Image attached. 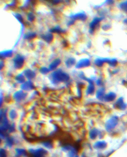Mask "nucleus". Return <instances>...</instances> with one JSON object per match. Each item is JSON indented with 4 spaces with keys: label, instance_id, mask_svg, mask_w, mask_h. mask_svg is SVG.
<instances>
[{
    "label": "nucleus",
    "instance_id": "nucleus-9",
    "mask_svg": "<svg viewBox=\"0 0 127 157\" xmlns=\"http://www.w3.org/2000/svg\"><path fill=\"white\" fill-rule=\"evenodd\" d=\"M120 8L125 12H127V1H125L120 5Z\"/></svg>",
    "mask_w": 127,
    "mask_h": 157
},
{
    "label": "nucleus",
    "instance_id": "nucleus-7",
    "mask_svg": "<svg viewBox=\"0 0 127 157\" xmlns=\"http://www.w3.org/2000/svg\"><path fill=\"white\" fill-rule=\"evenodd\" d=\"M116 94H115L114 93L111 92L105 96V100L106 101H108V102L112 101L114 100L115 98H116Z\"/></svg>",
    "mask_w": 127,
    "mask_h": 157
},
{
    "label": "nucleus",
    "instance_id": "nucleus-2",
    "mask_svg": "<svg viewBox=\"0 0 127 157\" xmlns=\"http://www.w3.org/2000/svg\"><path fill=\"white\" fill-rule=\"evenodd\" d=\"M118 123V118L116 116L112 117L105 124V128L107 131H110L117 126Z\"/></svg>",
    "mask_w": 127,
    "mask_h": 157
},
{
    "label": "nucleus",
    "instance_id": "nucleus-11",
    "mask_svg": "<svg viewBox=\"0 0 127 157\" xmlns=\"http://www.w3.org/2000/svg\"><path fill=\"white\" fill-rule=\"evenodd\" d=\"M6 143L8 147H10L12 146V145L13 144V140L12 138H8L7 139Z\"/></svg>",
    "mask_w": 127,
    "mask_h": 157
},
{
    "label": "nucleus",
    "instance_id": "nucleus-4",
    "mask_svg": "<svg viewBox=\"0 0 127 157\" xmlns=\"http://www.w3.org/2000/svg\"><path fill=\"white\" fill-rule=\"evenodd\" d=\"M107 147V143L105 141H98L94 145V147L96 149L98 150H101V149H104L106 148Z\"/></svg>",
    "mask_w": 127,
    "mask_h": 157
},
{
    "label": "nucleus",
    "instance_id": "nucleus-16",
    "mask_svg": "<svg viewBox=\"0 0 127 157\" xmlns=\"http://www.w3.org/2000/svg\"><path fill=\"white\" fill-rule=\"evenodd\" d=\"M124 23H125L126 24H127V19H125V20H124Z\"/></svg>",
    "mask_w": 127,
    "mask_h": 157
},
{
    "label": "nucleus",
    "instance_id": "nucleus-17",
    "mask_svg": "<svg viewBox=\"0 0 127 157\" xmlns=\"http://www.w3.org/2000/svg\"><path fill=\"white\" fill-rule=\"evenodd\" d=\"M75 157H78V156H76Z\"/></svg>",
    "mask_w": 127,
    "mask_h": 157
},
{
    "label": "nucleus",
    "instance_id": "nucleus-8",
    "mask_svg": "<svg viewBox=\"0 0 127 157\" xmlns=\"http://www.w3.org/2000/svg\"><path fill=\"white\" fill-rule=\"evenodd\" d=\"M16 157H20L22 156H25L26 155V152L25 150L22 149H16Z\"/></svg>",
    "mask_w": 127,
    "mask_h": 157
},
{
    "label": "nucleus",
    "instance_id": "nucleus-12",
    "mask_svg": "<svg viewBox=\"0 0 127 157\" xmlns=\"http://www.w3.org/2000/svg\"><path fill=\"white\" fill-rule=\"evenodd\" d=\"M0 157H7L6 152L4 149H1L0 150Z\"/></svg>",
    "mask_w": 127,
    "mask_h": 157
},
{
    "label": "nucleus",
    "instance_id": "nucleus-13",
    "mask_svg": "<svg viewBox=\"0 0 127 157\" xmlns=\"http://www.w3.org/2000/svg\"><path fill=\"white\" fill-rule=\"evenodd\" d=\"M10 117L11 119H15L16 117V114L15 113L14 114L13 112H12L11 113V114H10Z\"/></svg>",
    "mask_w": 127,
    "mask_h": 157
},
{
    "label": "nucleus",
    "instance_id": "nucleus-14",
    "mask_svg": "<svg viewBox=\"0 0 127 157\" xmlns=\"http://www.w3.org/2000/svg\"><path fill=\"white\" fill-rule=\"evenodd\" d=\"M15 130V126H13V125H11V126L9 127V130L10 131V132H12L13 131H14V130Z\"/></svg>",
    "mask_w": 127,
    "mask_h": 157
},
{
    "label": "nucleus",
    "instance_id": "nucleus-6",
    "mask_svg": "<svg viewBox=\"0 0 127 157\" xmlns=\"http://www.w3.org/2000/svg\"><path fill=\"white\" fill-rule=\"evenodd\" d=\"M98 130L95 129H92L89 132V137L92 140L95 139L98 135Z\"/></svg>",
    "mask_w": 127,
    "mask_h": 157
},
{
    "label": "nucleus",
    "instance_id": "nucleus-10",
    "mask_svg": "<svg viewBox=\"0 0 127 157\" xmlns=\"http://www.w3.org/2000/svg\"><path fill=\"white\" fill-rule=\"evenodd\" d=\"M43 145L45 147H46V148H52V147H53V146H52V143L49 142V141H46V142H45L43 143Z\"/></svg>",
    "mask_w": 127,
    "mask_h": 157
},
{
    "label": "nucleus",
    "instance_id": "nucleus-5",
    "mask_svg": "<svg viewBox=\"0 0 127 157\" xmlns=\"http://www.w3.org/2000/svg\"><path fill=\"white\" fill-rule=\"evenodd\" d=\"M9 126L7 118H4L3 120L1 121V132H3L4 131H6L8 129H9Z\"/></svg>",
    "mask_w": 127,
    "mask_h": 157
},
{
    "label": "nucleus",
    "instance_id": "nucleus-1",
    "mask_svg": "<svg viewBox=\"0 0 127 157\" xmlns=\"http://www.w3.org/2000/svg\"><path fill=\"white\" fill-rule=\"evenodd\" d=\"M31 157H45L47 155V151L42 148L36 150L31 149L29 151Z\"/></svg>",
    "mask_w": 127,
    "mask_h": 157
},
{
    "label": "nucleus",
    "instance_id": "nucleus-3",
    "mask_svg": "<svg viewBox=\"0 0 127 157\" xmlns=\"http://www.w3.org/2000/svg\"><path fill=\"white\" fill-rule=\"evenodd\" d=\"M115 106L116 108H118L121 110H124L127 108V104L124 103V99L122 97H120L118 99L117 102L115 103Z\"/></svg>",
    "mask_w": 127,
    "mask_h": 157
},
{
    "label": "nucleus",
    "instance_id": "nucleus-15",
    "mask_svg": "<svg viewBox=\"0 0 127 157\" xmlns=\"http://www.w3.org/2000/svg\"><path fill=\"white\" fill-rule=\"evenodd\" d=\"M122 83L125 87H126L127 88V81L123 80V82H122Z\"/></svg>",
    "mask_w": 127,
    "mask_h": 157
},
{
    "label": "nucleus",
    "instance_id": "nucleus-18",
    "mask_svg": "<svg viewBox=\"0 0 127 157\" xmlns=\"http://www.w3.org/2000/svg\"></svg>",
    "mask_w": 127,
    "mask_h": 157
}]
</instances>
